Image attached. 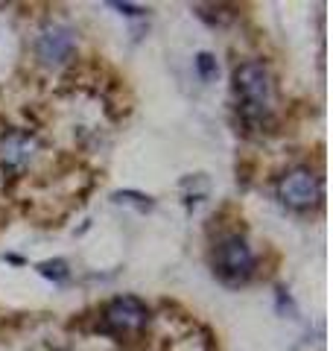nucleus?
I'll list each match as a JSON object with an SVG mask.
<instances>
[{
	"label": "nucleus",
	"instance_id": "f257e3e1",
	"mask_svg": "<svg viewBox=\"0 0 333 351\" xmlns=\"http://www.w3.org/2000/svg\"><path fill=\"white\" fill-rule=\"evenodd\" d=\"M234 94H237V112L249 129H263L272 120L275 85H272V73L263 62L240 64L234 71Z\"/></svg>",
	"mask_w": 333,
	"mask_h": 351
},
{
	"label": "nucleus",
	"instance_id": "f03ea898",
	"mask_svg": "<svg viewBox=\"0 0 333 351\" xmlns=\"http://www.w3.org/2000/svg\"><path fill=\"white\" fill-rule=\"evenodd\" d=\"M214 272L219 281L231 284H246L254 272V252L246 243V237L231 234L225 240H219V246L214 249Z\"/></svg>",
	"mask_w": 333,
	"mask_h": 351
},
{
	"label": "nucleus",
	"instance_id": "7ed1b4c3",
	"mask_svg": "<svg viewBox=\"0 0 333 351\" xmlns=\"http://www.w3.org/2000/svg\"><path fill=\"white\" fill-rule=\"evenodd\" d=\"M149 322V307L143 304L135 295H117L111 299L103 311V322H99V331L111 334V337H126L140 331L143 325Z\"/></svg>",
	"mask_w": 333,
	"mask_h": 351
},
{
	"label": "nucleus",
	"instance_id": "20e7f679",
	"mask_svg": "<svg viewBox=\"0 0 333 351\" xmlns=\"http://www.w3.org/2000/svg\"><path fill=\"white\" fill-rule=\"evenodd\" d=\"M278 199L295 211H307L321 199V184L319 176L307 167H295L278 182Z\"/></svg>",
	"mask_w": 333,
	"mask_h": 351
},
{
	"label": "nucleus",
	"instance_id": "39448f33",
	"mask_svg": "<svg viewBox=\"0 0 333 351\" xmlns=\"http://www.w3.org/2000/svg\"><path fill=\"white\" fill-rule=\"evenodd\" d=\"M76 50V32L68 27V24H59V21H53V24H44L38 38H36V56L41 59V64H47V68H59L64 64Z\"/></svg>",
	"mask_w": 333,
	"mask_h": 351
},
{
	"label": "nucleus",
	"instance_id": "423d86ee",
	"mask_svg": "<svg viewBox=\"0 0 333 351\" xmlns=\"http://www.w3.org/2000/svg\"><path fill=\"white\" fill-rule=\"evenodd\" d=\"M36 149H38V144L29 132L12 129L0 138V164H3V170L21 173L32 158H36Z\"/></svg>",
	"mask_w": 333,
	"mask_h": 351
},
{
	"label": "nucleus",
	"instance_id": "0eeeda50",
	"mask_svg": "<svg viewBox=\"0 0 333 351\" xmlns=\"http://www.w3.org/2000/svg\"><path fill=\"white\" fill-rule=\"evenodd\" d=\"M41 276H47V278H56V281H62V278H68V263L64 261H47V263H41L38 267Z\"/></svg>",
	"mask_w": 333,
	"mask_h": 351
},
{
	"label": "nucleus",
	"instance_id": "6e6552de",
	"mask_svg": "<svg viewBox=\"0 0 333 351\" xmlns=\"http://www.w3.org/2000/svg\"><path fill=\"white\" fill-rule=\"evenodd\" d=\"M196 68L202 71V76H205V80H210V76H214V71H217L214 56H210V53H199V59H196Z\"/></svg>",
	"mask_w": 333,
	"mask_h": 351
},
{
	"label": "nucleus",
	"instance_id": "1a4fd4ad",
	"mask_svg": "<svg viewBox=\"0 0 333 351\" xmlns=\"http://www.w3.org/2000/svg\"><path fill=\"white\" fill-rule=\"evenodd\" d=\"M114 6H117V9H123L126 15H140V12H143V9H135V6H129V3H114Z\"/></svg>",
	"mask_w": 333,
	"mask_h": 351
}]
</instances>
